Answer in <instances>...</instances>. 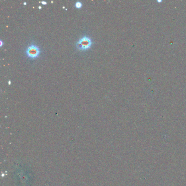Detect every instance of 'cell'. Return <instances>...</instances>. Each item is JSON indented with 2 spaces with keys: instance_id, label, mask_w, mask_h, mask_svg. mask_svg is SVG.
Instances as JSON below:
<instances>
[{
  "instance_id": "obj_1",
  "label": "cell",
  "mask_w": 186,
  "mask_h": 186,
  "mask_svg": "<svg viewBox=\"0 0 186 186\" xmlns=\"http://www.w3.org/2000/svg\"><path fill=\"white\" fill-rule=\"evenodd\" d=\"M92 45V41L89 37L85 36L79 39L76 43V47L80 50L88 49Z\"/></svg>"
},
{
  "instance_id": "obj_2",
  "label": "cell",
  "mask_w": 186,
  "mask_h": 186,
  "mask_svg": "<svg viewBox=\"0 0 186 186\" xmlns=\"http://www.w3.org/2000/svg\"><path fill=\"white\" fill-rule=\"evenodd\" d=\"M40 53L41 50L39 48L34 44H31L26 49V55L30 58L34 59L37 58L39 55Z\"/></svg>"
},
{
  "instance_id": "obj_4",
  "label": "cell",
  "mask_w": 186,
  "mask_h": 186,
  "mask_svg": "<svg viewBox=\"0 0 186 186\" xmlns=\"http://www.w3.org/2000/svg\"><path fill=\"white\" fill-rule=\"evenodd\" d=\"M41 2L43 4H44V5H47V2H45V1H42Z\"/></svg>"
},
{
  "instance_id": "obj_3",
  "label": "cell",
  "mask_w": 186,
  "mask_h": 186,
  "mask_svg": "<svg viewBox=\"0 0 186 186\" xmlns=\"http://www.w3.org/2000/svg\"><path fill=\"white\" fill-rule=\"evenodd\" d=\"M75 6H76V8H80L82 7V2H80V1H77L75 3Z\"/></svg>"
}]
</instances>
